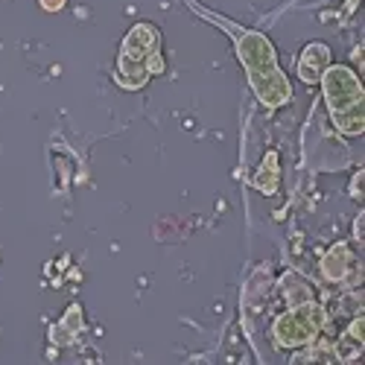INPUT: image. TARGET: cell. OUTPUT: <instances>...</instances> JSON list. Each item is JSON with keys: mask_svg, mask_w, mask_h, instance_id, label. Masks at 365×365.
Wrapping results in <instances>:
<instances>
[{"mask_svg": "<svg viewBox=\"0 0 365 365\" xmlns=\"http://www.w3.org/2000/svg\"><path fill=\"white\" fill-rule=\"evenodd\" d=\"M324 327V310L313 301L295 304V310L284 313L272 324V336L278 348H304L310 345Z\"/></svg>", "mask_w": 365, "mask_h": 365, "instance_id": "cell-4", "label": "cell"}, {"mask_svg": "<svg viewBox=\"0 0 365 365\" xmlns=\"http://www.w3.org/2000/svg\"><path fill=\"white\" fill-rule=\"evenodd\" d=\"M327 65H330V47L322 41H313L298 56V79L307 85H316L322 79V73L327 71Z\"/></svg>", "mask_w": 365, "mask_h": 365, "instance_id": "cell-5", "label": "cell"}, {"mask_svg": "<svg viewBox=\"0 0 365 365\" xmlns=\"http://www.w3.org/2000/svg\"><path fill=\"white\" fill-rule=\"evenodd\" d=\"M161 47V33L155 24L140 21L135 24L123 44H120V56H117V68H120V85L138 91L149 82V76L164 73V62L158 56Z\"/></svg>", "mask_w": 365, "mask_h": 365, "instance_id": "cell-3", "label": "cell"}, {"mask_svg": "<svg viewBox=\"0 0 365 365\" xmlns=\"http://www.w3.org/2000/svg\"><path fill=\"white\" fill-rule=\"evenodd\" d=\"M255 187L266 196H275L278 187H281V170H278V152H269L263 158L257 175H255Z\"/></svg>", "mask_w": 365, "mask_h": 365, "instance_id": "cell-8", "label": "cell"}, {"mask_svg": "<svg viewBox=\"0 0 365 365\" xmlns=\"http://www.w3.org/2000/svg\"><path fill=\"white\" fill-rule=\"evenodd\" d=\"M351 196L354 199H362V170L354 175V181H351Z\"/></svg>", "mask_w": 365, "mask_h": 365, "instance_id": "cell-10", "label": "cell"}, {"mask_svg": "<svg viewBox=\"0 0 365 365\" xmlns=\"http://www.w3.org/2000/svg\"><path fill=\"white\" fill-rule=\"evenodd\" d=\"M68 0H38V6L47 9V12H58V9H65Z\"/></svg>", "mask_w": 365, "mask_h": 365, "instance_id": "cell-9", "label": "cell"}, {"mask_svg": "<svg viewBox=\"0 0 365 365\" xmlns=\"http://www.w3.org/2000/svg\"><path fill=\"white\" fill-rule=\"evenodd\" d=\"M362 330H365V319L359 316V319L351 322L348 333H345V336L339 339V345H336V356L342 362H356L362 356Z\"/></svg>", "mask_w": 365, "mask_h": 365, "instance_id": "cell-7", "label": "cell"}, {"mask_svg": "<svg viewBox=\"0 0 365 365\" xmlns=\"http://www.w3.org/2000/svg\"><path fill=\"white\" fill-rule=\"evenodd\" d=\"M322 272H324V278L333 281V284H339L348 278V272H351V249L345 246V242H336L324 257H322Z\"/></svg>", "mask_w": 365, "mask_h": 365, "instance_id": "cell-6", "label": "cell"}, {"mask_svg": "<svg viewBox=\"0 0 365 365\" xmlns=\"http://www.w3.org/2000/svg\"><path fill=\"white\" fill-rule=\"evenodd\" d=\"M207 21H214L222 29H228V36L234 38V47H237V58H240L242 71H246V79L255 91V97L266 108L287 106L292 100V85L278 65V53L272 47V41L263 33H257V29L240 26L234 21H225V18L207 15Z\"/></svg>", "mask_w": 365, "mask_h": 365, "instance_id": "cell-1", "label": "cell"}, {"mask_svg": "<svg viewBox=\"0 0 365 365\" xmlns=\"http://www.w3.org/2000/svg\"><path fill=\"white\" fill-rule=\"evenodd\" d=\"M322 91L330 111V120L342 135H362L365 132V91L359 76L348 65H327L322 73Z\"/></svg>", "mask_w": 365, "mask_h": 365, "instance_id": "cell-2", "label": "cell"}, {"mask_svg": "<svg viewBox=\"0 0 365 365\" xmlns=\"http://www.w3.org/2000/svg\"><path fill=\"white\" fill-rule=\"evenodd\" d=\"M354 234H356V240L362 242V214L356 217V222H354Z\"/></svg>", "mask_w": 365, "mask_h": 365, "instance_id": "cell-11", "label": "cell"}]
</instances>
